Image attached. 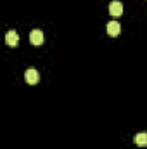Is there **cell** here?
Instances as JSON below:
<instances>
[{
	"label": "cell",
	"mask_w": 147,
	"mask_h": 149,
	"mask_svg": "<svg viewBox=\"0 0 147 149\" xmlns=\"http://www.w3.org/2000/svg\"><path fill=\"white\" fill-rule=\"evenodd\" d=\"M5 43H7L9 47H16V45L19 43V35H17V31H14V30L7 31V35H5Z\"/></svg>",
	"instance_id": "6da1fadb"
},
{
	"label": "cell",
	"mask_w": 147,
	"mask_h": 149,
	"mask_svg": "<svg viewBox=\"0 0 147 149\" xmlns=\"http://www.w3.org/2000/svg\"><path fill=\"white\" fill-rule=\"evenodd\" d=\"M24 80H26L30 85H35V83H38V71L35 70V68L26 70V71H24Z\"/></svg>",
	"instance_id": "7a4b0ae2"
},
{
	"label": "cell",
	"mask_w": 147,
	"mask_h": 149,
	"mask_svg": "<svg viewBox=\"0 0 147 149\" xmlns=\"http://www.w3.org/2000/svg\"><path fill=\"white\" fill-rule=\"evenodd\" d=\"M109 12H111V16H114V17L121 16V14H123V3H121V2H118V0L111 2V3H109Z\"/></svg>",
	"instance_id": "3957f363"
},
{
	"label": "cell",
	"mask_w": 147,
	"mask_h": 149,
	"mask_svg": "<svg viewBox=\"0 0 147 149\" xmlns=\"http://www.w3.org/2000/svg\"><path fill=\"white\" fill-rule=\"evenodd\" d=\"M30 42L33 45H42L43 43V31L42 30H33L30 33Z\"/></svg>",
	"instance_id": "277c9868"
},
{
	"label": "cell",
	"mask_w": 147,
	"mask_h": 149,
	"mask_svg": "<svg viewBox=\"0 0 147 149\" xmlns=\"http://www.w3.org/2000/svg\"><path fill=\"white\" fill-rule=\"evenodd\" d=\"M119 31H121V24L118 21H109L107 23V33H109L111 37H118Z\"/></svg>",
	"instance_id": "5b68a950"
},
{
	"label": "cell",
	"mask_w": 147,
	"mask_h": 149,
	"mask_svg": "<svg viewBox=\"0 0 147 149\" xmlns=\"http://www.w3.org/2000/svg\"><path fill=\"white\" fill-rule=\"evenodd\" d=\"M133 141H135V144H137V146H140V148H146V146H147V134H146V132H142V134H137Z\"/></svg>",
	"instance_id": "8992f818"
}]
</instances>
